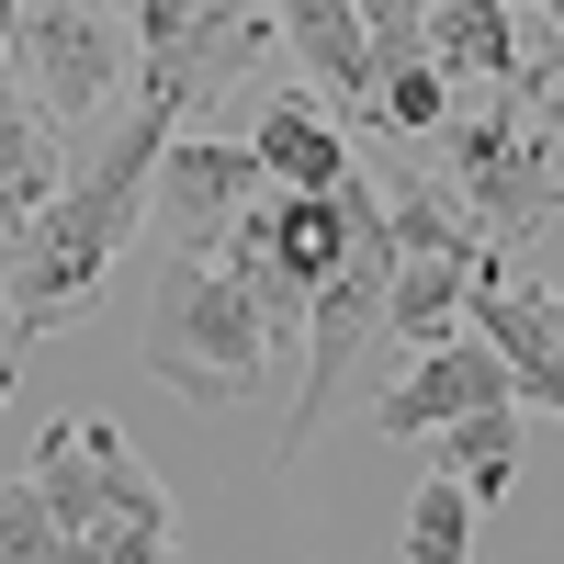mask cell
<instances>
[{"label": "cell", "instance_id": "14", "mask_svg": "<svg viewBox=\"0 0 564 564\" xmlns=\"http://www.w3.org/2000/svg\"><path fill=\"white\" fill-rule=\"evenodd\" d=\"M79 452H90V486H102V520H135V531H181L170 486L135 463V441L113 430V417H79Z\"/></svg>", "mask_w": 564, "mask_h": 564}, {"label": "cell", "instance_id": "25", "mask_svg": "<svg viewBox=\"0 0 564 564\" xmlns=\"http://www.w3.org/2000/svg\"><path fill=\"white\" fill-rule=\"evenodd\" d=\"M0 238H12V204H0Z\"/></svg>", "mask_w": 564, "mask_h": 564}, {"label": "cell", "instance_id": "6", "mask_svg": "<svg viewBox=\"0 0 564 564\" xmlns=\"http://www.w3.org/2000/svg\"><path fill=\"white\" fill-rule=\"evenodd\" d=\"M463 327L508 361V395H520L531 417H564V339H553V294L520 271H486L475 294H463Z\"/></svg>", "mask_w": 564, "mask_h": 564}, {"label": "cell", "instance_id": "9", "mask_svg": "<svg viewBox=\"0 0 564 564\" xmlns=\"http://www.w3.org/2000/svg\"><path fill=\"white\" fill-rule=\"evenodd\" d=\"M249 159H260V181L271 193H327V181H339L361 148L339 124H327V102L316 90H271V102L249 113Z\"/></svg>", "mask_w": 564, "mask_h": 564}, {"label": "cell", "instance_id": "10", "mask_svg": "<svg viewBox=\"0 0 564 564\" xmlns=\"http://www.w3.org/2000/svg\"><path fill=\"white\" fill-rule=\"evenodd\" d=\"M417 45H430V68H441L452 90L520 79V57H531V34H520V12H508V0H430Z\"/></svg>", "mask_w": 564, "mask_h": 564}, {"label": "cell", "instance_id": "27", "mask_svg": "<svg viewBox=\"0 0 564 564\" xmlns=\"http://www.w3.org/2000/svg\"><path fill=\"white\" fill-rule=\"evenodd\" d=\"M102 12H113V0H102Z\"/></svg>", "mask_w": 564, "mask_h": 564}, {"label": "cell", "instance_id": "8", "mask_svg": "<svg viewBox=\"0 0 564 564\" xmlns=\"http://www.w3.org/2000/svg\"><path fill=\"white\" fill-rule=\"evenodd\" d=\"M271 34L305 57L327 124L361 135V124H372V45H361V12H350V0H271Z\"/></svg>", "mask_w": 564, "mask_h": 564}, {"label": "cell", "instance_id": "11", "mask_svg": "<svg viewBox=\"0 0 564 564\" xmlns=\"http://www.w3.org/2000/svg\"><path fill=\"white\" fill-rule=\"evenodd\" d=\"M430 475H452L475 508H497L508 486H520V395H497V406H463L430 430Z\"/></svg>", "mask_w": 564, "mask_h": 564}, {"label": "cell", "instance_id": "2", "mask_svg": "<svg viewBox=\"0 0 564 564\" xmlns=\"http://www.w3.org/2000/svg\"><path fill=\"white\" fill-rule=\"evenodd\" d=\"M430 148H441L452 204L475 215L486 249H520V238H542V226H553V204H564V181H553V113H531L508 79H486V102L452 113Z\"/></svg>", "mask_w": 564, "mask_h": 564}, {"label": "cell", "instance_id": "17", "mask_svg": "<svg viewBox=\"0 0 564 564\" xmlns=\"http://www.w3.org/2000/svg\"><path fill=\"white\" fill-rule=\"evenodd\" d=\"M170 553H181V531H135V520H90L57 542V564H170Z\"/></svg>", "mask_w": 564, "mask_h": 564}, {"label": "cell", "instance_id": "7", "mask_svg": "<svg viewBox=\"0 0 564 564\" xmlns=\"http://www.w3.org/2000/svg\"><path fill=\"white\" fill-rule=\"evenodd\" d=\"M508 395V361L475 339V327H452V339H430L384 395H372V430L384 441H430L441 417H463V406H497Z\"/></svg>", "mask_w": 564, "mask_h": 564}, {"label": "cell", "instance_id": "20", "mask_svg": "<svg viewBox=\"0 0 564 564\" xmlns=\"http://www.w3.org/2000/svg\"><path fill=\"white\" fill-rule=\"evenodd\" d=\"M350 12H361V45H372V68H395V57H430V45H417L430 0H350Z\"/></svg>", "mask_w": 564, "mask_h": 564}, {"label": "cell", "instance_id": "18", "mask_svg": "<svg viewBox=\"0 0 564 564\" xmlns=\"http://www.w3.org/2000/svg\"><path fill=\"white\" fill-rule=\"evenodd\" d=\"M57 520H45V497H34V475L23 486H0V564H57Z\"/></svg>", "mask_w": 564, "mask_h": 564}, {"label": "cell", "instance_id": "24", "mask_svg": "<svg viewBox=\"0 0 564 564\" xmlns=\"http://www.w3.org/2000/svg\"><path fill=\"white\" fill-rule=\"evenodd\" d=\"M553 339H564V294H553Z\"/></svg>", "mask_w": 564, "mask_h": 564}, {"label": "cell", "instance_id": "13", "mask_svg": "<svg viewBox=\"0 0 564 564\" xmlns=\"http://www.w3.org/2000/svg\"><path fill=\"white\" fill-rule=\"evenodd\" d=\"M463 294H475V271H463V260H395V282H384V327H372V339L430 350V339H452V327H463Z\"/></svg>", "mask_w": 564, "mask_h": 564}, {"label": "cell", "instance_id": "3", "mask_svg": "<svg viewBox=\"0 0 564 564\" xmlns=\"http://www.w3.org/2000/svg\"><path fill=\"white\" fill-rule=\"evenodd\" d=\"M148 372L193 417H238L271 384V339H260L249 294L226 282V260H170V294L148 316Z\"/></svg>", "mask_w": 564, "mask_h": 564}, {"label": "cell", "instance_id": "15", "mask_svg": "<svg viewBox=\"0 0 564 564\" xmlns=\"http://www.w3.org/2000/svg\"><path fill=\"white\" fill-rule=\"evenodd\" d=\"M34 497L57 531H90L102 520V486H90V452H79V417H57V430L34 441Z\"/></svg>", "mask_w": 564, "mask_h": 564}, {"label": "cell", "instance_id": "4", "mask_svg": "<svg viewBox=\"0 0 564 564\" xmlns=\"http://www.w3.org/2000/svg\"><path fill=\"white\" fill-rule=\"evenodd\" d=\"M12 79L34 90V113L79 135V124H102V102L124 90V23L102 12V0H23L12 12Z\"/></svg>", "mask_w": 564, "mask_h": 564}, {"label": "cell", "instance_id": "19", "mask_svg": "<svg viewBox=\"0 0 564 564\" xmlns=\"http://www.w3.org/2000/svg\"><path fill=\"white\" fill-rule=\"evenodd\" d=\"M124 12H135V45H181V34H204V23L260 12V0H124Z\"/></svg>", "mask_w": 564, "mask_h": 564}, {"label": "cell", "instance_id": "12", "mask_svg": "<svg viewBox=\"0 0 564 564\" xmlns=\"http://www.w3.org/2000/svg\"><path fill=\"white\" fill-rule=\"evenodd\" d=\"M57 181H68L57 124H45V113H34V90L0 68V204H12V215H34L45 193H57Z\"/></svg>", "mask_w": 564, "mask_h": 564}, {"label": "cell", "instance_id": "26", "mask_svg": "<svg viewBox=\"0 0 564 564\" xmlns=\"http://www.w3.org/2000/svg\"><path fill=\"white\" fill-rule=\"evenodd\" d=\"M553 124H564V90H553Z\"/></svg>", "mask_w": 564, "mask_h": 564}, {"label": "cell", "instance_id": "16", "mask_svg": "<svg viewBox=\"0 0 564 564\" xmlns=\"http://www.w3.org/2000/svg\"><path fill=\"white\" fill-rule=\"evenodd\" d=\"M406 564H475V497L452 475H430L406 497Z\"/></svg>", "mask_w": 564, "mask_h": 564}, {"label": "cell", "instance_id": "21", "mask_svg": "<svg viewBox=\"0 0 564 564\" xmlns=\"http://www.w3.org/2000/svg\"><path fill=\"white\" fill-rule=\"evenodd\" d=\"M23 361H34V339H23V350H12V361H0V406H12V384H23Z\"/></svg>", "mask_w": 564, "mask_h": 564}, {"label": "cell", "instance_id": "1", "mask_svg": "<svg viewBox=\"0 0 564 564\" xmlns=\"http://www.w3.org/2000/svg\"><path fill=\"white\" fill-rule=\"evenodd\" d=\"M170 135H181L170 113L135 102V113L102 135V159L68 170L34 215H12V238H0V305H12L23 339L68 327V316L113 282V260L135 249V226H148V181H159V148H170Z\"/></svg>", "mask_w": 564, "mask_h": 564}, {"label": "cell", "instance_id": "23", "mask_svg": "<svg viewBox=\"0 0 564 564\" xmlns=\"http://www.w3.org/2000/svg\"><path fill=\"white\" fill-rule=\"evenodd\" d=\"M12 12H23V0H0V45H12Z\"/></svg>", "mask_w": 564, "mask_h": 564}, {"label": "cell", "instance_id": "5", "mask_svg": "<svg viewBox=\"0 0 564 564\" xmlns=\"http://www.w3.org/2000/svg\"><path fill=\"white\" fill-rule=\"evenodd\" d=\"M249 193H271L260 159H249V135H170V148H159V181H148V215H159L170 260H215L226 226L249 215Z\"/></svg>", "mask_w": 564, "mask_h": 564}, {"label": "cell", "instance_id": "22", "mask_svg": "<svg viewBox=\"0 0 564 564\" xmlns=\"http://www.w3.org/2000/svg\"><path fill=\"white\" fill-rule=\"evenodd\" d=\"M531 12H542V23H553V34H564V0H531Z\"/></svg>", "mask_w": 564, "mask_h": 564}]
</instances>
